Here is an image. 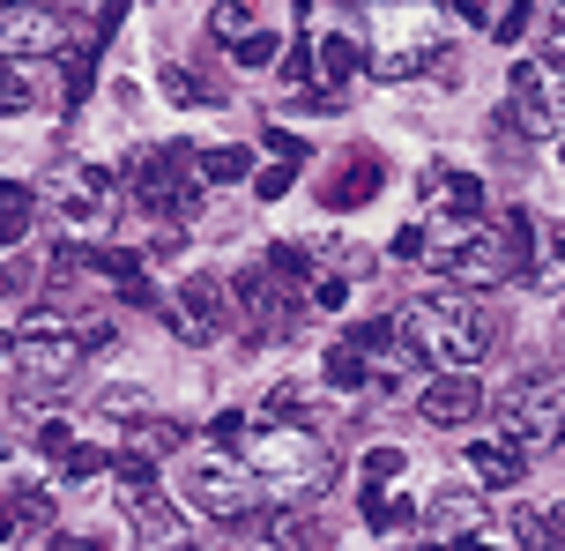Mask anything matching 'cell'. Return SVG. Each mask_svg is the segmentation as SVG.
<instances>
[{
    "instance_id": "25",
    "label": "cell",
    "mask_w": 565,
    "mask_h": 551,
    "mask_svg": "<svg viewBox=\"0 0 565 551\" xmlns=\"http://www.w3.org/2000/svg\"><path fill=\"white\" fill-rule=\"evenodd\" d=\"M201 172H209V187H238V179L254 172V157H246V149H209Z\"/></svg>"
},
{
    "instance_id": "27",
    "label": "cell",
    "mask_w": 565,
    "mask_h": 551,
    "mask_svg": "<svg viewBox=\"0 0 565 551\" xmlns=\"http://www.w3.org/2000/svg\"><path fill=\"white\" fill-rule=\"evenodd\" d=\"M402 477H409V455L402 447H372L365 455V492L372 485H402Z\"/></svg>"
},
{
    "instance_id": "29",
    "label": "cell",
    "mask_w": 565,
    "mask_h": 551,
    "mask_svg": "<svg viewBox=\"0 0 565 551\" xmlns=\"http://www.w3.org/2000/svg\"><path fill=\"white\" fill-rule=\"evenodd\" d=\"M60 477H67V485H89V477H105V455H97V447H83V439H75V447H67V455H60Z\"/></svg>"
},
{
    "instance_id": "13",
    "label": "cell",
    "mask_w": 565,
    "mask_h": 551,
    "mask_svg": "<svg viewBox=\"0 0 565 551\" xmlns=\"http://www.w3.org/2000/svg\"><path fill=\"white\" fill-rule=\"evenodd\" d=\"M8 60H53L67 53V30H60V15L45 8V0H8Z\"/></svg>"
},
{
    "instance_id": "2",
    "label": "cell",
    "mask_w": 565,
    "mask_h": 551,
    "mask_svg": "<svg viewBox=\"0 0 565 551\" xmlns=\"http://www.w3.org/2000/svg\"><path fill=\"white\" fill-rule=\"evenodd\" d=\"M246 463L260 469L268 499H282V507H312V499L335 492V455H328V439L306 433V425L260 417V433L246 439Z\"/></svg>"
},
{
    "instance_id": "16",
    "label": "cell",
    "mask_w": 565,
    "mask_h": 551,
    "mask_svg": "<svg viewBox=\"0 0 565 551\" xmlns=\"http://www.w3.org/2000/svg\"><path fill=\"white\" fill-rule=\"evenodd\" d=\"M380 179H387V165L372 157V149H358V157H342V172L328 179V209H358L380 194Z\"/></svg>"
},
{
    "instance_id": "23",
    "label": "cell",
    "mask_w": 565,
    "mask_h": 551,
    "mask_svg": "<svg viewBox=\"0 0 565 551\" xmlns=\"http://www.w3.org/2000/svg\"><path fill=\"white\" fill-rule=\"evenodd\" d=\"M254 30H260V15L246 0H216V8H209V38H216V45H246Z\"/></svg>"
},
{
    "instance_id": "31",
    "label": "cell",
    "mask_w": 565,
    "mask_h": 551,
    "mask_svg": "<svg viewBox=\"0 0 565 551\" xmlns=\"http://www.w3.org/2000/svg\"><path fill=\"white\" fill-rule=\"evenodd\" d=\"M431 254V224H402L395 232V262H424Z\"/></svg>"
},
{
    "instance_id": "21",
    "label": "cell",
    "mask_w": 565,
    "mask_h": 551,
    "mask_svg": "<svg viewBox=\"0 0 565 551\" xmlns=\"http://www.w3.org/2000/svg\"><path fill=\"white\" fill-rule=\"evenodd\" d=\"M431 53H447V45H424V38L387 45V53H372V75H380V83H409V75H424V67H439Z\"/></svg>"
},
{
    "instance_id": "38",
    "label": "cell",
    "mask_w": 565,
    "mask_h": 551,
    "mask_svg": "<svg viewBox=\"0 0 565 551\" xmlns=\"http://www.w3.org/2000/svg\"><path fill=\"white\" fill-rule=\"evenodd\" d=\"M551 544H565V499L551 507Z\"/></svg>"
},
{
    "instance_id": "40",
    "label": "cell",
    "mask_w": 565,
    "mask_h": 551,
    "mask_svg": "<svg viewBox=\"0 0 565 551\" xmlns=\"http://www.w3.org/2000/svg\"><path fill=\"white\" fill-rule=\"evenodd\" d=\"M558 165H565V135H558Z\"/></svg>"
},
{
    "instance_id": "30",
    "label": "cell",
    "mask_w": 565,
    "mask_h": 551,
    "mask_svg": "<svg viewBox=\"0 0 565 551\" xmlns=\"http://www.w3.org/2000/svg\"><path fill=\"white\" fill-rule=\"evenodd\" d=\"M529 15H536L529 0H507V8H499V23H491V38H499V45H521V30H529Z\"/></svg>"
},
{
    "instance_id": "4",
    "label": "cell",
    "mask_w": 565,
    "mask_h": 551,
    "mask_svg": "<svg viewBox=\"0 0 565 551\" xmlns=\"http://www.w3.org/2000/svg\"><path fill=\"white\" fill-rule=\"evenodd\" d=\"M201 187H209V172H201V157L186 142L135 149V157H127V194H135L149 216H164V224H186V216H194Z\"/></svg>"
},
{
    "instance_id": "9",
    "label": "cell",
    "mask_w": 565,
    "mask_h": 551,
    "mask_svg": "<svg viewBox=\"0 0 565 551\" xmlns=\"http://www.w3.org/2000/svg\"><path fill=\"white\" fill-rule=\"evenodd\" d=\"M119 515L135 522L141 544H179V507L157 492V463L135 455V447L119 455Z\"/></svg>"
},
{
    "instance_id": "33",
    "label": "cell",
    "mask_w": 565,
    "mask_h": 551,
    "mask_svg": "<svg viewBox=\"0 0 565 551\" xmlns=\"http://www.w3.org/2000/svg\"><path fill=\"white\" fill-rule=\"evenodd\" d=\"M67 447H75L67 417H45V425H38V455H67Z\"/></svg>"
},
{
    "instance_id": "7",
    "label": "cell",
    "mask_w": 565,
    "mask_h": 551,
    "mask_svg": "<svg viewBox=\"0 0 565 551\" xmlns=\"http://www.w3.org/2000/svg\"><path fill=\"white\" fill-rule=\"evenodd\" d=\"M89 336L83 320H60V314H23V328H15V365H23V380H38V388H60V380L75 373L89 358Z\"/></svg>"
},
{
    "instance_id": "8",
    "label": "cell",
    "mask_w": 565,
    "mask_h": 551,
    "mask_svg": "<svg viewBox=\"0 0 565 551\" xmlns=\"http://www.w3.org/2000/svg\"><path fill=\"white\" fill-rule=\"evenodd\" d=\"M499 417H507L529 447H565V380L521 373L507 395H499Z\"/></svg>"
},
{
    "instance_id": "10",
    "label": "cell",
    "mask_w": 565,
    "mask_h": 551,
    "mask_svg": "<svg viewBox=\"0 0 565 551\" xmlns=\"http://www.w3.org/2000/svg\"><path fill=\"white\" fill-rule=\"evenodd\" d=\"M53 209L75 232H113L119 224V179L105 165H60L53 172Z\"/></svg>"
},
{
    "instance_id": "11",
    "label": "cell",
    "mask_w": 565,
    "mask_h": 551,
    "mask_svg": "<svg viewBox=\"0 0 565 551\" xmlns=\"http://www.w3.org/2000/svg\"><path fill=\"white\" fill-rule=\"evenodd\" d=\"M417 187H424V202L439 209V246H454V239H469L483 224V187L469 172H454V165H424Z\"/></svg>"
},
{
    "instance_id": "26",
    "label": "cell",
    "mask_w": 565,
    "mask_h": 551,
    "mask_svg": "<svg viewBox=\"0 0 565 551\" xmlns=\"http://www.w3.org/2000/svg\"><path fill=\"white\" fill-rule=\"evenodd\" d=\"M97 410H105L113 425H135V417H149V395H141V388H105Z\"/></svg>"
},
{
    "instance_id": "39",
    "label": "cell",
    "mask_w": 565,
    "mask_h": 551,
    "mask_svg": "<svg viewBox=\"0 0 565 551\" xmlns=\"http://www.w3.org/2000/svg\"><path fill=\"white\" fill-rule=\"evenodd\" d=\"M558 268H565V232H558Z\"/></svg>"
},
{
    "instance_id": "36",
    "label": "cell",
    "mask_w": 565,
    "mask_h": 551,
    "mask_svg": "<svg viewBox=\"0 0 565 551\" xmlns=\"http://www.w3.org/2000/svg\"><path fill=\"white\" fill-rule=\"evenodd\" d=\"M454 8H461V15H469V23H483V30L499 23V8H491V0H454Z\"/></svg>"
},
{
    "instance_id": "18",
    "label": "cell",
    "mask_w": 565,
    "mask_h": 551,
    "mask_svg": "<svg viewBox=\"0 0 565 551\" xmlns=\"http://www.w3.org/2000/svg\"><path fill=\"white\" fill-rule=\"evenodd\" d=\"M424 522H431V537H477L483 529V499L477 492H439L431 507H424Z\"/></svg>"
},
{
    "instance_id": "32",
    "label": "cell",
    "mask_w": 565,
    "mask_h": 551,
    "mask_svg": "<svg viewBox=\"0 0 565 551\" xmlns=\"http://www.w3.org/2000/svg\"><path fill=\"white\" fill-rule=\"evenodd\" d=\"M231 60H238V67H268V60H276V38H268V30H254L246 45H231Z\"/></svg>"
},
{
    "instance_id": "5",
    "label": "cell",
    "mask_w": 565,
    "mask_h": 551,
    "mask_svg": "<svg viewBox=\"0 0 565 551\" xmlns=\"http://www.w3.org/2000/svg\"><path fill=\"white\" fill-rule=\"evenodd\" d=\"M179 492H186V507H201L209 522H254L260 499H268V485H260V469L246 463V455H194V463L179 469Z\"/></svg>"
},
{
    "instance_id": "19",
    "label": "cell",
    "mask_w": 565,
    "mask_h": 551,
    "mask_svg": "<svg viewBox=\"0 0 565 551\" xmlns=\"http://www.w3.org/2000/svg\"><path fill=\"white\" fill-rule=\"evenodd\" d=\"M358 67H372V60H365V45H358L350 30H335V38H320V97H335V89L350 83Z\"/></svg>"
},
{
    "instance_id": "37",
    "label": "cell",
    "mask_w": 565,
    "mask_h": 551,
    "mask_svg": "<svg viewBox=\"0 0 565 551\" xmlns=\"http://www.w3.org/2000/svg\"><path fill=\"white\" fill-rule=\"evenodd\" d=\"M268 149H276V157H290V165L306 157V142H298V135H282V127H276V135H268Z\"/></svg>"
},
{
    "instance_id": "20",
    "label": "cell",
    "mask_w": 565,
    "mask_h": 551,
    "mask_svg": "<svg viewBox=\"0 0 565 551\" xmlns=\"http://www.w3.org/2000/svg\"><path fill=\"white\" fill-rule=\"evenodd\" d=\"M365 522L380 529V537H402L409 522H424V507H417V499H402L395 485H372V492H365Z\"/></svg>"
},
{
    "instance_id": "15",
    "label": "cell",
    "mask_w": 565,
    "mask_h": 551,
    "mask_svg": "<svg viewBox=\"0 0 565 551\" xmlns=\"http://www.w3.org/2000/svg\"><path fill=\"white\" fill-rule=\"evenodd\" d=\"M231 306H238V290L216 284V276H186V284H179V328H186V336L231 328Z\"/></svg>"
},
{
    "instance_id": "22",
    "label": "cell",
    "mask_w": 565,
    "mask_h": 551,
    "mask_svg": "<svg viewBox=\"0 0 565 551\" xmlns=\"http://www.w3.org/2000/svg\"><path fill=\"white\" fill-rule=\"evenodd\" d=\"M8 529H15V537H45V529H53V499L38 492V485H15V492H8Z\"/></svg>"
},
{
    "instance_id": "1",
    "label": "cell",
    "mask_w": 565,
    "mask_h": 551,
    "mask_svg": "<svg viewBox=\"0 0 565 551\" xmlns=\"http://www.w3.org/2000/svg\"><path fill=\"white\" fill-rule=\"evenodd\" d=\"M402 343L417 350L424 365H439V373H477L483 358L499 350V320H491L483 298H469V284L424 290L417 306L402 314Z\"/></svg>"
},
{
    "instance_id": "14",
    "label": "cell",
    "mask_w": 565,
    "mask_h": 551,
    "mask_svg": "<svg viewBox=\"0 0 565 551\" xmlns=\"http://www.w3.org/2000/svg\"><path fill=\"white\" fill-rule=\"evenodd\" d=\"M477 410H483L477 373H439V380H424V395H417V417H424V425H439V433H461Z\"/></svg>"
},
{
    "instance_id": "17",
    "label": "cell",
    "mask_w": 565,
    "mask_h": 551,
    "mask_svg": "<svg viewBox=\"0 0 565 551\" xmlns=\"http://www.w3.org/2000/svg\"><path fill=\"white\" fill-rule=\"evenodd\" d=\"M320 373H328V388H335V395H365V388H380V365H372V358L350 343V336H342V343L320 358Z\"/></svg>"
},
{
    "instance_id": "28",
    "label": "cell",
    "mask_w": 565,
    "mask_h": 551,
    "mask_svg": "<svg viewBox=\"0 0 565 551\" xmlns=\"http://www.w3.org/2000/svg\"><path fill=\"white\" fill-rule=\"evenodd\" d=\"M0 224H8V246H15V239L30 232V194H23V187H15V179L0 187Z\"/></svg>"
},
{
    "instance_id": "24",
    "label": "cell",
    "mask_w": 565,
    "mask_h": 551,
    "mask_svg": "<svg viewBox=\"0 0 565 551\" xmlns=\"http://www.w3.org/2000/svg\"><path fill=\"white\" fill-rule=\"evenodd\" d=\"M179 425H171V417H135V433H127V447H135V455H149V463H164L171 447H179Z\"/></svg>"
},
{
    "instance_id": "3",
    "label": "cell",
    "mask_w": 565,
    "mask_h": 551,
    "mask_svg": "<svg viewBox=\"0 0 565 551\" xmlns=\"http://www.w3.org/2000/svg\"><path fill=\"white\" fill-rule=\"evenodd\" d=\"M439 268H447V284H469V290L521 284L536 268V224H529V209H507L499 224H477L469 239L439 246Z\"/></svg>"
},
{
    "instance_id": "12",
    "label": "cell",
    "mask_w": 565,
    "mask_h": 551,
    "mask_svg": "<svg viewBox=\"0 0 565 551\" xmlns=\"http://www.w3.org/2000/svg\"><path fill=\"white\" fill-rule=\"evenodd\" d=\"M461 463L477 469V485L507 492V485H521V477H529V439L513 433V425H507V433H469Z\"/></svg>"
},
{
    "instance_id": "34",
    "label": "cell",
    "mask_w": 565,
    "mask_h": 551,
    "mask_svg": "<svg viewBox=\"0 0 565 551\" xmlns=\"http://www.w3.org/2000/svg\"><path fill=\"white\" fill-rule=\"evenodd\" d=\"M254 187H260V202L290 194V157H282V165H260V172H254Z\"/></svg>"
},
{
    "instance_id": "35",
    "label": "cell",
    "mask_w": 565,
    "mask_h": 551,
    "mask_svg": "<svg viewBox=\"0 0 565 551\" xmlns=\"http://www.w3.org/2000/svg\"><path fill=\"white\" fill-rule=\"evenodd\" d=\"M164 97L171 105H201V83L186 75V67H164Z\"/></svg>"
},
{
    "instance_id": "6",
    "label": "cell",
    "mask_w": 565,
    "mask_h": 551,
    "mask_svg": "<svg viewBox=\"0 0 565 551\" xmlns=\"http://www.w3.org/2000/svg\"><path fill=\"white\" fill-rule=\"evenodd\" d=\"M231 290H238V314L254 320V336H290V328L312 314V290L290 284V276H282L268 254L238 268V284H231Z\"/></svg>"
}]
</instances>
